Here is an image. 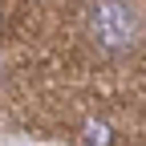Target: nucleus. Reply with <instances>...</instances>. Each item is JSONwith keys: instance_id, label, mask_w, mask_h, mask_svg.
Returning a JSON list of instances; mask_svg holds the SVG:
<instances>
[{"instance_id": "f03ea898", "label": "nucleus", "mask_w": 146, "mask_h": 146, "mask_svg": "<svg viewBox=\"0 0 146 146\" xmlns=\"http://www.w3.org/2000/svg\"><path fill=\"white\" fill-rule=\"evenodd\" d=\"M81 142H85V146H110V142H114V134H110L106 122H89L85 134H81Z\"/></svg>"}, {"instance_id": "f257e3e1", "label": "nucleus", "mask_w": 146, "mask_h": 146, "mask_svg": "<svg viewBox=\"0 0 146 146\" xmlns=\"http://www.w3.org/2000/svg\"><path fill=\"white\" fill-rule=\"evenodd\" d=\"M89 33L106 53H126L138 36V21L122 0H94L89 4Z\"/></svg>"}]
</instances>
